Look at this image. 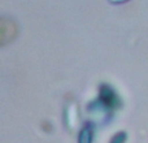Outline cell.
<instances>
[{
	"label": "cell",
	"instance_id": "1",
	"mask_svg": "<svg viewBox=\"0 0 148 143\" xmlns=\"http://www.w3.org/2000/svg\"><path fill=\"white\" fill-rule=\"evenodd\" d=\"M112 1H116V3H117V1H123V0H112Z\"/></svg>",
	"mask_w": 148,
	"mask_h": 143
}]
</instances>
